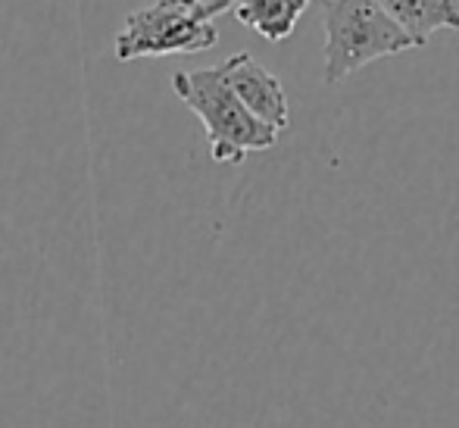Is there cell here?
<instances>
[{
  "instance_id": "cell-6",
  "label": "cell",
  "mask_w": 459,
  "mask_h": 428,
  "mask_svg": "<svg viewBox=\"0 0 459 428\" xmlns=\"http://www.w3.org/2000/svg\"><path fill=\"white\" fill-rule=\"evenodd\" d=\"M309 0H238L235 19L244 29L256 31L269 44L288 41L297 29V19L307 13Z\"/></svg>"
},
{
  "instance_id": "cell-3",
  "label": "cell",
  "mask_w": 459,
  "mask_h": 428,
  "mask_svg": "<svg viewBox=\"0 0 459 428\" xmlns=\"http://www.w3.org/2000/svg\"><path fill=\"white\" fill-rule=\"evenodd\" d=\"M216 16L210 0H157L141 6L128 13L116 35V60L204 54L219 41Z\"/></svg>"
},
{
  "instance_id": "cell-1",
  "label": "cell",
  "mask_w": 459,
  "mask_h": 428,
  "mask_svg": "<svg viewBox=\"0 0 459 428\" xmlns=\"http://www.w3.org/2000/svg\"><path fill=\"white\" fill-rule=\"evenodd\" d=\"M172 91L204 122L212 163L235 166L244 163L247 153L275 147L278 132L244 107L241 97L225 82L222 66L176 73L172 75Z\"/></svg>"
},
{
  "instance_id": "cell-4",
  "label": "cell",
  "mask_w": 459,
  "mask_h": 428,
  "mask_svg": "<svg viewBox=\"0 0 459 428\" xmlns=\"http://www.w3.org/2000/svg\"><path fill=\"white\" fill-rule=\"evenodd\" d=\"M222 75L231 85L241 103L256 116L260 122H266L269 128H275L278 135L290 126V107H288V94L284 85L256 60L254 54H231L222 63Z\"/></svg>"
},
{
  "instance_id": "cell-2",
  "label": "cell",
  "mask_w": 459,
  "mask_h": 428,
  "mask_svg": "<svg viewBox=\"0 0 459 428\" xmlns=\"http://www.w3.org/2000/svg\"><path fill=\"white\" fill-rule=\"evenodd\" d=\"M419 48L378 0H325V85Z\"/></svg>"
},
{
  "instance_id": "cell-5",
  "label": "cell",
  "mask_w": 459,
  "mask_h": 428,
  "mask_svg": "<svg viewBox=\"0 0 459 428\" xmlns=\"http://www.w3.org/2000/svg\"><path fill=\"white\" fill-rule=\"evenodd\" d=\"M422 48L437 31H459V0H378Z\"/></svg>"
}]
</instances>
